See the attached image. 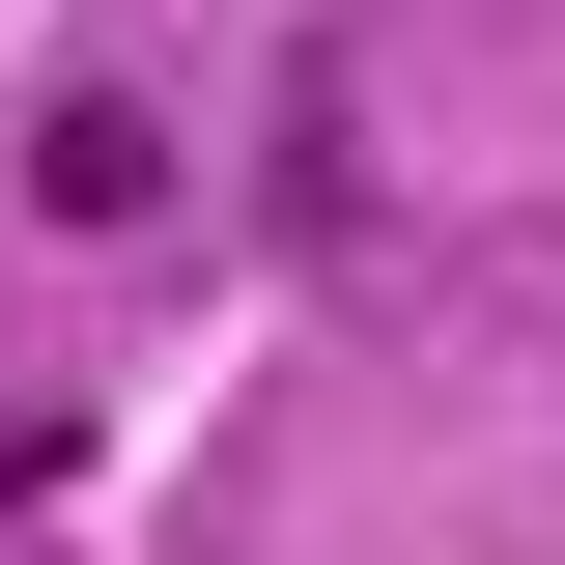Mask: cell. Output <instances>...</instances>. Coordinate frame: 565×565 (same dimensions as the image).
<instances>
[{"instance_id": "1", "label": "cell", "mask_w": 565, "mask_h": 565, "mask_svg": "<svg viewBox=\"0 0 565 565\" xmlns=\"http://www.w3.org/2000/svg\"><path fill=\"white\" fill-rule=\"evenodd\" d=\"M29 199H57V226H141V199H170V141H141V114H114V85H85V114H57V141H29Z\"/></svg>"}]
</instances>
